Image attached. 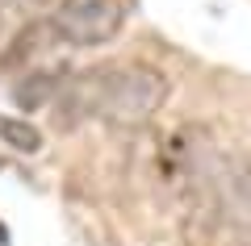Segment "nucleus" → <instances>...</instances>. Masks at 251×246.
<instances>
[{
	"instance_id": "nucleus-1",
	"label": "nucleus",
	"mask_w": 251,
	"mask_h": 246,
	"mask_svg": "<svg viewBox=\"0 0 251 246\" xmlns=\"http://www.w3.org/2000/svg\"><path fill=\"white\" fill-rule=\"evenodd\" d=\"M168 100V75L147 63L105 67L100 79V121L113 130H143Z\"/></svg>"
},
{
	"instance_id": "nucleus-2",
	"label": "nucleus",
	"mask_w": 251,
	"mask_h": 246,
	"mask_svg": "<svg viewBox=\"0 0 251 246\" xmlns=\"http://www.w3.org/2000/svg\"><path fill=\"white\" fill-rule=\"evenodd\" d=\"M50 21L59 25V38L72 46H100L109 38H117L126 13L117 0H59V9L50 13Z\"/></svg>"
},
{
	"instance_id": "nucleus-3",
	"label": "nucleus",
	"mask_w": 251,
	"mask_h": 246,
	"mask_svg": "<svg viewBox=\"0 0 251 246\" xmlns=\"http://www.w3.org/2000/svg\"><path fill=\"white\" fill-rule=\"evenodd\" d=\"M100 79H105V67L84 71L63 84L54 100V130H75L84 117H100Z\"/></svg>"
},
{
	"instance_id": "nucleus-4",
	"label": "nucleus",
	"mask_w": 251,
	"mask_h": 246,
	"mask_svg": "<svg viewBox=\"0 0 251 246\" xmlns=\"http://www.w3.org/2000/svg\"><path fill=\"white\" fill-rule=\"evenodd\" d=\"M54 42H59V25H54V21H38V17L25 21V25L13 34V42L0 50V71H21V75H25V67L34 59H42Z\"/></svg>"
},
{
	"instance_id": "nucleus-5",
	"label": "nucleus",
	"mask_w": 251,
	"mask_h": 246,
	"mask_svg": "<svg viewBox=\"0 0 251 246\" xmlns=\"http://www.w3.org/2000/svg\"><path fill=\"white\" fill-rule=\"evenodd\" d=\"M63 71L46 67V71H29V75H21V84H13V105L25 109V113H34V109L50 105V100H59L63 92Z\"/></svg>"
},
{
	"instance_id": "nucleus-6",
	"label": "nucleus",
	"mask_w": 251,
	"mask_h": 246,
	"mask_svg": "<svg viewBox=\"0 0 251 246\" xmlns=\"http://www.w3.org/2000/svg\"><path fill=\"white\" fill-rule=\"evenodd\" d=\"M0 142L17 155H38L42 150V130L25 117H0Z\"/></svg>"
},
{
	"instance_id": "nucleus-7",
	"label": "nucleus",
	"mask_w": 251,
	"mask_h": 246,
	"mask_svg": "<svg viewBox=\"0 0 251 246\" xmlns=\"http://www.w3.org/2000/svg\"><path fill=\"white\" fill-rule=\"evenodd\" d=\"M4 9L9 13H29V21H34V13L50 9V0H4Z\"/></svg>"
},
{
	"instance_id": "nucleus-8",
	"label": "nucleus",
	"mask_w": 251,
	"mask_h": 246,
	"mask_svg": "<svg viewBox=\"0 0 251 246\" xmlns=\"http://www.w3.org/2000/svg\"><path fill=\"white\" fill-rule=\"evenodd\" d=\"M0 29H4V0H0Z\"/></svg>"
}]
</instances>
